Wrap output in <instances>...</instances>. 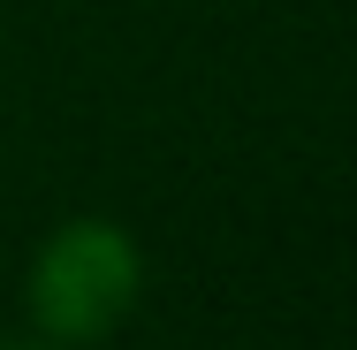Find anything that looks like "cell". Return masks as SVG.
<instances>
[{
  "label": "cell",
  "instance_id": "obj_1",
  "mask_svg": "<svg viewBox=\"0 0 357 350\" xmlns=\"http://www.w3.org/2000/svg\"><path fill=\"white\" fill-rule=\"evenodd\" d=\"M137 297H144V244L107 213L61 221L31 251V275H23V312L54 350L114 335L137 312Z\"/></svg>",
  "mask_w": 357,
  "mask_h": 350
},
{
  "label": "cell",
  "instance_id": "obj_2",
  "mask_svg": "<svg viewBox=\"0 0 357 350\" xmlns=\"http://www.w3.org/2000/svg\"><path fill=\"white\" fill-rule=\"evenodd\" d=\"M0 350H46V343H0Z\"/></svg>",
  "mask_w": 357,
  "mask_h": 350
}]
</instances>
